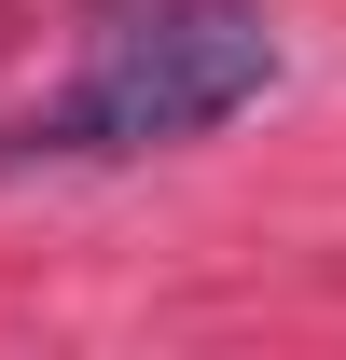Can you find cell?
I'll return each instance as SVG.
<instances>
[{"label": "cell", "instance_id": "6da1fadb", "mask_svg": "<svg viewBox=\"0 0 346 360\" xmlns=\"http://www.w3.org/2000/svg\"><path fill=\"white\" fill-rule=\"evenodd\" d=\"M263 84H277L263 0H125V14H97L70 97L28 139L42 153H167V139H208L222 111H250Z\"/></svg>", "mask_w": 346, "mask_h": 360}]
</instances>
